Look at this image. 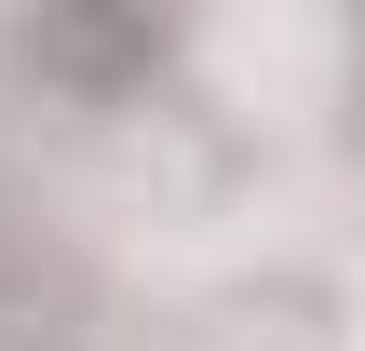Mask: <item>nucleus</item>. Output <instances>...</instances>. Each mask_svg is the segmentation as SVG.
<instances>
[{"label":"nucleus","mask_w":365,"mask_h":351,"mask_svg":"<svg viewBox=\"0 0 365 351\" xmlns=\"http://www.w3.org/2000/svg\"><path fill=\"white\" fill-rule=\"evenodd\" d=\"M27 54H41L68 95H135L149 54H163V14H135V0H68V14L27 27Z\"/></svg>","instance_id":"nucleus-1"}]
</instances>
